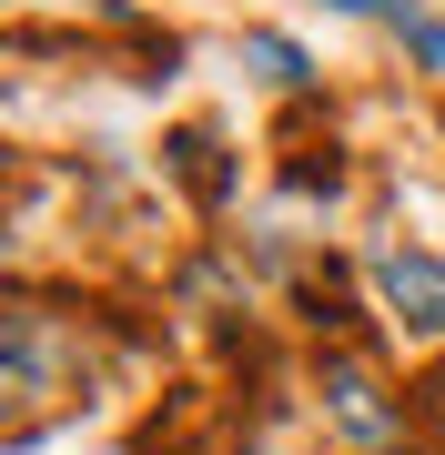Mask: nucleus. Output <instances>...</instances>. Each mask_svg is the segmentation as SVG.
Segmentation results:
<instances>
[{"mask_svg": "<svg viewBox=\"0 0 445 455\" xmlns=\"http://www.w3.org/2000/svg\"><path fill=\"white\" fill-rule=\"evenodd\" d=\"M375 283L405 304V324L445 334V263H425V253H385V263H375Z\"/></svg>", "mask_w": 445, "mask_h": 455, "instance_id": "f257e3e1", "label": "nucleus"}]
</instances>
